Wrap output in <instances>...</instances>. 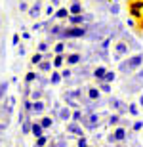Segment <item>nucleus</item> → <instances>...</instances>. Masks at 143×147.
I'll return each mask as SVG.
<instances>
[{"label":"nucleus","mask_w":143,"mask_h":147,"mask_svg":"<svg viewBox=\"0 0 143 147\" xmlns=\"http://www.w3.org/2000/svg\"><path fill=\"white\" fill-rule=\"evenodd\" d=\"M109 36V25L105 21H97V23H90V31L88 34H86V38L88 40H92V42H101L103 38Z\"/></svg>","instance_id":"1"},{"label":"nucleus","mask_w":143,"mask_h":147,"mask_svg":"<svg viewBox=\"0 0 143 147\" xmlns=\"http://www.w3.org/2000/svg\"><path fill=\"white\" fill-rule=\"evenodd\" d=\"M141 65H143V54H136V55H130L128 59L120 61V65H118V71L124 73V75H132V73H134V71H138Z\"/></svg>","instance_id":"2"},{"label":"nucleus","mask_w":143,"mask_h":147,"mask_svg":"<svg viewBox=\"0 0 143 147\" xmlns=\"http://www.w3.org/2000/svg\"><path fill=\"white\" fill-rule=\"evenodd\" d=\"M90 31V25L84 23V25H77V27H65L63 29V40H69V38H82L86 36Z\"/></svg>","instance_id":"3"},{"label":"nucleus","mask_w":143,"mask_h":147,"mask_svg":"<svg viewBox=\"0 0 143 147\" xmlns=\"http://www.w3.org/2000/svg\"><path fill=\"white\" fill-rule=\"evenodd\" d=\"M80 124H82L86 130H97L99 124H101V115H99V113H90V115L84 113Z\"/></svg>","instance_id":"4"},{"label":"nucleus","mask_w":143,"mask_h":147,"mask_svg":"<svg viewBox=\"0 0 143 147\" xmlns=\"http://www.w3.org/2000/svg\"><path fill=\"white\" fill-rule=\"evenodd\" d=\"M126 86H128V90L126 92H138V90H143V69H138V73L134 76H130L126 80Z\"/></svg>","instance_id":"5"},{"label":"nucleus","mask_w":143,"mask_h":147,"mask_svg":"<svg viewBox=\"0 0 143 147\" xmlns=\"http://www.w3.org/2000/svg\"><path fill=\"white\" fill-rule=\"evenodd\" d=\"M113 48H115V61H122V57H126L130 54V46H128L124 40H118L116 44H113Z\"/></svg>","instance_id":"6"},{"label":"nucleus","mask_w":143,"mask_h":147,"mask_svg":"<svg viewBox=\"0 0 143 147\" xmlns=\"http://www.w3.org/2000/svg\"><path fill=\"white\" fill-rule=\"evenodd\" d=\"M111 136L115 138L116 143H124V142L128 140V130H126L122 124H118V126H115V130L111 132Z\"/></svg>","instance_id":"7"},{"label":"nucleus","mask_w":143,"mask_h":147,"mask_svg":"<svg viewBox=\"0 0 143 147\" xmlns=\"http://www.w3.org/2000/svg\"><path fill=\"white\" fill-rule=\"evenodd\" d=\"M109 105H111V107H113V109H115L118 115H120V117H122L124 113H128V105L124 103L122 99H118V98H111V99H109Z\"/></svg>","instance_id":"8"},{"label":"nucleus","mask_w":143,"mask_h":147,"mask_svg":"<svg viewBox=\"0 0 143 147\" xmlns=\"http://www.w3.org/2000/svg\"><path fill=\"white\" fill-rule=\"evenodd\" d=\"M27 16L31 17V19H38V17L42 16V2H40V0H36V2H34V4L29 8Z\"/></svg>","instance_id":"9"},{"label":"nucleus","mask_w":143,"mask_h":147,"mask_svg":"<svg viewBox=\"0 0 143 147\" xmlns=\"http://www.w3.org/2000/svg\"><path fill=\"white\" fill-rule=\"evenodd\" d=\"M82 59H84L82 52H71V54L65 55V63H67V65H78Z\"/></svg>","instance_id":"10"},{"label":"nucleus","mask_w":143,"mask_h":147,"mask_svg":"<svg viewBox=\"0 0 143 147\" xmlns=\"http://www.w3.org/2000/svg\"><path fill=\"white\" fill-rule=\"evenodd\" d=\"M71 117H73V113H71V107L69 105H61L59 107V111H57V115H55V119L57 120H71Z\"/></svg>","instance_id":"11"},{"label":"nucleus","mask_w":143,"mask_h":147,"mask_svg":"<svg viewBox=\"0 0 143 147\" xmlns=\"http://www.w3.org/2000/svg\"><path fill=\"white\" fill-rule=\"evenodd\" d=\"M86 96H88L92 101H97V99H101V90H99L97 86H88L86 88Z\"/></svg>","instance_id":"12"},{"label":"nucleus","mask_w":143,"mask_h":147,"mask_svg":"<svg viewBox=\"0 0 143 147\" xmlns=\"http://www.w3.org/2000/svg\"><path fill=\"white\" fill-rule=\"evenodd\" d=\"M46 107H48V105H46L42 99H38V101H33V117H40V115L46 111Z\"/></svg>","instance_id":"13"},{"label":"nucleus","mask_w":143,"mask_h":147,"mask_svg":"<svg viewBox=\"0 0 143 147\" xmlns=\"http://www.w3.org/2000/svg\"><path fill=\"white\" fill-rule=\"evenodd\" d=\"M69 13H71V16H80V13H84L80 0H73L71 2V6H69Z\"/></svg>","instance_id":"14"},{"label":"nucleus","mask_w":143,"mask_h":147,"mask_svg":"<svg viewBox=\"0 0 143 147\" xmlns=\"http://www.w3.org/2000/svg\"><path fill=\"white\" fill-rule=\"evenodd\" d=\"M67 132L69 134H77V136H84L80 122H67Z\"/></svg>","instance_id":"15"},{"label":"nucleus","mask_w":143,"mask_h":147,"mask_svg":"<svg viewBox=\"0 0 143 147\" xmlns=\"http://www.w3.org/2000/svg\"><path fill=\"white\" fill-rule=\"evenodd\" d=\"M141 10H143V0H138V2H134V4L130 6V13H132L134 17H141L143 16Z\"/></svg>","instance_id":"16"},{"label":"nucleus","mask_w":143,"mask_h":147,"mask_svg":"<svg viewBox=\"0 0 143 147\" xmlns=\"http://www.w3.org/2000/svg\"><path fill=\"white\" fill-rule=\"evenodd\" d=\"M105 73H107V67H103V65H99V67H95L94 71H92V76H94L97 82H101L105 78Z\"/></svg>","instance_id":"17"},{"label":"nucleus","mask_w":143,"mask_h":147,"mask_svg":"<svg viewBox=\"0 0 143 147\" xmlns=\"http://www.w3.org/2000/svg\"><path fill=\"white\" fill-rule=\"evenodd\" d=\"M67 23H69L71 27L84 25V13H80V16H69V17H67Z\"/></svg>","instance_id":"18"},{"label":"nucleus","mask_w":143,"mask_h":147,"mask_svg":"<svg viewBox=\"0 0 143 147\" xmlns=\"http://www.w3.org/2000/svg\"><path fill=\"white\" fill-rule=\"evenodd\" d=\"M31 130H33V120H23L21 122V134L23 136H31Z\"/></svg>","instance_id":"19"},{"label":"nucleus","mask_w":143,"mask_h":147,"mask_svg":"<svg viewBox=\"0 0 143 147\" xmlns=\"http://www.w3.org/2000/svg\"><path fill=\"white\" fill-rule=\"evenodd\" d=\"M8 88H10V82L8 80L0 82V101H4V99L8 98Z\"/></svg>","instance_id":"20"},{"label":"nucleus","mask_w":143,"mask_h":147,"mask_svg":"<svg viewBox=\"0 0 143 147\" xmlns=\"http://www.w3.org/2000/svg\"><path fill=\"white\" fill-rule=\"evenodd\" d=\"M36 67H38V71H40V73H48V71H52L54 63H52L50 59H44V61H40V63H38Z\"/></svg>","instance_id":"21"},{"label":"nucleus","mask_w":143,"mask_h":147,"mask_svg":"<svg viewBox=\"0 0 143 147\" xmlns=\"http://www.w3.org/2000/svg\"><path fill=\"white\" fill-rule=\"evenodd\" d=\"M75 75H77L78 78H82V80H84L86 76H92V69H90L88 65H84V67H80V69H78V71L75 73Z\"/></svg>","instance_id":"22"},{"label":"nucleus","mask_w":143,"mask_h":147,"mask_svg":"<svg viewBox=\"0 0 143 147\" xmlns=\"http://www.w3.org/2000/svg\"><path fill=\"white\" fill-rule=\"evenodd\" d=\"M65 48H67V44L63 42V40L55 42V46H54V55H63V54H65Z\"/></svg>","instance_id":"23"},{"label":"nucleus","mask_w":143,"mask_h":147,"mask_svg":"<svg viewBox=\"0 0 143 147\" xmlns=\"http://www.w3.org/2000/svg\"><path fill=\"white\" fill-rule=\"evenodd\" d=\"M42 96H44V90L36 86L33 92H31V96H29V98H31V101H38V99H42Z\"/></svg>","instance_id":"24"},{"label":"nucleus","mask_w":143,"mask_h":147,"mask_svg":"<svg viewBox=\"0 0 143 147\" xmlns=\"http://www.w3.org/2000/svg\"><path fill=\"white\" fill-rule=\"evenodd\" d=\"M69 16H71V13H69V8H59V10H55L54 19H67Z\"/></svg>","instance_id":"25"},{"label":"nucleus","mask_w":143,"mask_h":147,"mask_svg":"<svg viewBox=\"0 0 143 147\" xmlns=\"http://www.w3.org/2000/svg\"><path fill=\"white\" fill-rule=\"evenodd\" d=\"M31 134H33L34 138H40V136H44V128L40 126V122H33V130H31Z\"/></svg>","instance_id":"26"},{"label":"nucleus","mask_w":143,"mask_h":147,"mask_svg":"<svg viewBox=\"0 0 143 147\" xmlns=\"http://www.w3.org/2000/svg\"><path fill=\"white\" fill-rule=\"evenodd\" d=\"M61 80H63V78H61V73L59 71H54L52 75H50V84H52V86H57Z\"/></svg>","instance_id":"27"},{"label":"nucleus","mask_w":143,"mask_h":147,"mask_svg":"<svg viewBox=\"0 0 143 147\" xmlns=\"http://www.w3.org/2000/svg\"><path fill=\"white\" fill-rule=\"evenodd\" d=\"M50 46H52V44H50L48 40H42V42H38V46H36V52H40V54H46V52L50 50Z\"/></svg>","instance_id":"28"},{"label":"nucleus","mask_w":143,"mask_h":147,"mask_svg":"<svg viewBox=\"0 0 143 147\" xmlns=\"http://www.w3.org/2000/svg\"><path fill=\"white\" fill-rule=\"evenodd\" d=\"M52 63H54L55 69L63 67V65H65V55H54V61H52Z\"/></svg>","instance_id":"29"},{"label":"nucleus","mask_w":143,"mask_h":147,"mask_svg":"<svg viewBox=\"0 0 143 147\" xmlns=\"http://www.w3.org/2000/svg\"><path fill=\"white\" fill-rule=\"evenodd\" d=\"M120 119H122V117L118 113H113L109 117V126H118V124H120Z\"/></svg>","instance_id":"30"},{"label":"nucleus","mask_w":143,"mask_h":147,"mask_svg":"<svg viewBox=\"0 0 143 147\" xmlns=\"http://www.w3.org/2000/svg\"><path fill=\"white\" fill-rule=\"evenodd\" d=\"M40 61H44V54H40V52H34L33 57H31V63H33V65H38Z\"/></svg>","instance_id":"31"},{"label":"nucleus","mask_w":143,"mask_h":147,"mask_svg":"<svg viewBox=\"0 0 143 147\" xmlns=\"http://www.w3.org/2000/svg\"><path fill=\"white\" fill-rule=\"evenodd\" d=\"M52 124H54V120H52V117H42V119H40V126H42L44 130H48V128H50Z\"/></svg>","instance_id":"32"},{"label":"nucleus","mask_w":143,"mask_h":147,"mask_svg":"<svg viewBox=\"0 0 143 147\" xmlns=\"http://www.w3.org/2000/svg\"><path fill=\"white\" fill-rule=\"evenodd\" d=\"M97 88H99L103 94H111V92H113V90H111V84H109V82H103V80L97 82Z\"/></svg>","instance_id":"33"},{"label":"nucleus","mask_w":143,"mask_h":147,"mask_svg":"<svg viewBox=\"0 0 143 147\" xmlns=\"http://www.w3.org/2000/svg\"><path fill=\"white\" fill-rule=\"evenodd\" d=\"M38 73H34V71H29L27 73V76H25V82H27V84H31V82H34V80H38Z\"/></svg>","instance_id":"34"},{"label":"nucleus","mask_w":143,"mask_h":147,"mask_svg":"<svg viewBox=\"0 0 143 147\" xmlns=\"http://www.w3.org/2000/svg\"><path fill=\"white\" fill-rule=\"evenodd\" d=\"M107 10H109V13H113V16H118V11H120V6L116 4V2H111V4L107 6Z\"/></svg>","instance_id":"35"},{"label":"nucleus","mask_w":143,"mask_h":147,"mask_svg":"<svg viewBox=\"0 0 143 147\" xmlns=\"http://www.w3.org/2000/svg\"><path fill=\"white\" fill-rule=\"evenodd\" d=\"M34 147H48V136L36 138V143H34Z\"/></svg>","instance_id":"36"},{"label":"nucleus","mask_w":143,"mask_h":147,"mask_svg":"<svg viewBox=\"0 0 143 147\" xmlns=\"http://www.w3.org/2000/svg\"><path fill=\"white\" fill-rule=\"evenodd\" d=\"M82 117H84V113L80 109H75V113H73V117H71V120L73 122H80L82 120Z\"/></svg>","instance_id":"37"},{"label":"nucleus","mask_w":143,"mask_h":147,"mask_svg":"<svg viewBox=\"0 0 143 147\" xmlns=\"http://www.w3.org/2000/svg\"><path fill=\"white\" fill-rule=\"evenodd\" d=\"M128 113L132 115V117H138V115H139L138 105H136V103H130V105H128Z\"/></svg>","instance_id":"38"},{"label":"nucleus","mask_w":143,"mask_h":147,"mask_svg":"<svg viewBox=\"0 0 143 147\" xmlns=\"http://www.w3.org/2000/svg\"><path fill=\"white\" fill-rule=\"evenodd\" d=\"M115 78H116V75H115V73H113V71H107V73H105L103 82H109V84H111V82H115Z\"/></svg>","instance_id":"39"},{"label":"nucleus","mask_w":143,"mask_h":147,"mask_svg":"<svg viewBox=\"0 0 143 147\" xmlns=\"http://www.w3.org/2000/svg\"><path fill=\"white\" fill-rule=\"evenodd\" d=\"M73 75H75V73H73L71 69H69V67H67V69H63V71H61V78H63V80H69V78H71Z\"/></svg>","instance_id":"40"},{"label":"nucleus","mask_w":143,"mask_h":147,"mask_svg":"<svg viewBox=\"0 0 143 147\" xmlns=\"http://www.w3.org/2000/svg\"><path fill=\"white\" fill-rule=\"evenodd\" d=\"M31 92H33V88H31V84H27V82H25V88H23V99H29Z\"/></svg>","instance_id":"41"},{"label":"nucleus","mask_w":143,"mask_h":147,"mask_svg":"<svg viewBox=\"0 0 143 147\" xmlns=\"http://www.w3.org/2000/svg\"><path fill=\"white\" fill-rule=\"evenodd\" d=\"M42 13H44V16H48V17H54V16H55V8H54L52 4H50L48 8H46V10L42 11Z\"/></svg>","instance_id":"42"},{"label":"nucleus","mask_w":143,"mask_h":147,"mask_svg":"<svg viewBox=\"0 0 143 147\" xmlns=\"http://www.w3.org/2000/svg\"><path fill=\"white\" fill-rule=\"evenodd\" d=\"M77 147H88V140H86L84 136H80L77 140Z\"/></svg>","instance_id":"43"},{"label":"nucleus","mask_w":143,"mask_h":147,"mask_svg":"<svg viewBox=\"0 0 143 147\" xmlns=\"http://www.w3.org/2000/svg\"><path fill=\"white\" fill-rule=\"evenodd\" d=\"M141 128H143V120H136V122L132 124V130L134 132H139Z\"/></svg>","instance_id":"44"},{"label":"nucleus","mask_w":143,"mask_h":147,"mask_svg":"<svg viewBox=\"0 0 143 147\" xmlns=\"http://www.w3.org/2000/svg\"><path fill=\"white\" fill-rule=\"evenodd\" d=\"M29 8H31V6H29L27 2H23V0L19 2V10H21V11H25V13H27V11H29Z\"/></svg>","instance_id":"45"},{"label":"nucleus","mask_w":143,"mask_h":147,"mask_svg":"<svg viewBox=\"0 0 143 147\" xmlns=\"http://www.w3.org/2000/svg\"><path fill=\"white\" fill-rule=\"evenodd\" d=\"M84 23H94V16H92V13H84Z\"/></svg>","instance_id":"46"},{"label":"nucleus","mask_w":143,"mask_h":147,"mask_svg":"<svg viewBox=\"0 0 143 147\" xmlns=\"http://www.w3.org/2000/svg\"><path fill=\"white\" fill-rule=\"evenodd\" d=\"M42 27H44V23H34V25H33L31 29H33L34 33H36V31H42Z\"/></svg>","instance_id":"47"},{"label":"nucleus","mask_w":143,"mask_h":147,"mask_svg":"<svg viewBox=\"0 0 143 147\" xmlns=\"http://www.w3.org/2000/svg\"><path fill=\"white\" fill-rule=\"evenodd\" d=\"M11 42H13V44L17 46V44H19V34H13V38H11Z\"/></svg>","instance_id":"48"},{"label":"nucleus","mask_w":143,"mask_h":147,"mask_svg":"<svg viewBox=\"0 0 143 147\" xmlns=\"http://www.w3.org/2000/svg\"><path fill=\"white\" fill-rule=\"evenodd\" d=\"M25 54H27V50H25V46H19V55H21V57H23V55H25Z\"/></svg>","instance_id":"49"},{"label":"nucleus","mask_w":143,"mask_h":147,"mask_svg":"<svg viewBox=\"0 0 143 147\" xmlns=\"http://www.w3.org/2000/svg\"><path fill=\"white\" fill-rule=\"evenodd\" d=\"M52 6H59V0H52Z\"/></svg>","instance_id":"50"},{"label":"nucleus","mask_w":143,"mask_h":147,"mask_svg":"<svg viewBox=\"0 0 143 147\" xmlns=\"http://www.w3.org/2000/svg\"><path fill=\"white\" fill-rule=\"evenodd\" d=\"M139 105H141V107H143V94H141V96H139Z\"/></svg>","instance_id":"51"},{"label":"nucleus","mask_w":143,"mask_h":147,"mask_svg":"<svg viewBox=\"0 0 143 147\" xmlns=\"http://www.w3.org/2000/svg\"><path fill=\"white\" fill-rule=\"evenodd\" d=\"M116 147H128V145H124V143H116Z\"/></svg>","instance_id":"52"},{"label":"nucleus","mask_w":143,"mask_h":147,"mask_svg":"<svg viewBox=\"0 0 143 147\" xmlns=\"http://www.w3.org/2000/svg\"><path fill=\"white\" fill-rule=\"evenodd\" d=\"M109 2H116V0H109Z\"/></svg>","instance_id":"53"},{"label":"nucleus","mask_w":143,"mask_h":147,"mask_svg":"<svg viewBox=\"0 0 143 147\" xmlns=\"http://www.w3.org/2000/svg\"><path fill=\"white\" fill-rule=\"evenodd\" d=\"M88 147H92V145H88Z\"/></svg>","instance_id":"54"},{"label":"nucleus","mask_w":143,"mask_h":147,"mask_svg":"<svg viewBox=\"0 0 143 147\" xmlns=\"http://www.w3.org/2000/svg\"><path fill=\"white\" fill-rule=\"evenodd\" d=\"M141 143H143V142H141Z\"/></svg>","instance_id":"55"}]
</instances>
